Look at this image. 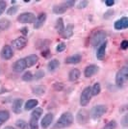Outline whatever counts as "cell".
I'll list each match as a JSON object with an SVG mask.
<instances>
[{"mask_svg":"<svg viewBox=\"0 0 128 129\" xmlns=\"http://www.w3.org/2000/svg\"><path fill=\"white\" fill-rule=\"evenodd\" d=\"M68 10V8L63 4H60V5H56L53 7V13L56 15H61V14H64Z\"/></svg>","mask_w":128,"mask_h":129,"instance_id":"cell-24","label":"cell"},{"mask_svg":"<svg viewBox=\"0 0 128 129\" xmlns=\"http://www.w3.org/2000/svg\"><path fill=\"white\" fill-rule=\"evenodd\" d=\"M128 79V67L124 66L117 71L116 75V84L117 86L121 87L125 84V82Z\"/></svg>","mask_w":128,"mask_h":129,"instance_id":"cell-2","label":"cell"},{"mask_svg":"<svg viewBox=\"0 0 128 129\" xmlns=\"http://www.w3.org/2000/svg\"><path fill=\"white\" fill-rule=\"evenodd\" d=\"M16 12H17V7H16V6H12L11 8L7 11V15L12 16V15H15Z\"/></svg>","mask_w":128,"mask_h":129,"instance_id":"cell-35","label":"cell"},{"mask_svg":"<svg viewBox=\"0 0 128 129\" xmlns=\"http://www.w3.org/2000/svg\"><path fill=\"white\" fill-rule=\"evenodd\" d=\"M107 112V107L105 105H102V104H99V105H96L94 107L91 108V117L92 118H101L102 116Z\"/></svg>","mask_w":128,"mask_h":129,"instance_id":"cell-5","label":"cell"},{"mask_svg":"<svg viewBox=\"0 0 128 129\" xmlns=\"http://www.w3.org/2000/svg\"><path fill=\"white\" fill-rule=\"evenodd\" d=\"M65 49H66V44H65L64 43H61L57 45L56 51H57V52H62V51H64Z\"/></svg>","mask_w":128,"mask_h":129,"instance_id":"cell-37","label":"cell"},{"mask_svg":"<svg viewBox=\"0 0 128 129\" xmlns=\"http://www.w3.org/2000/svg\"><path fill=\"white\" fill-rule=\"evenodd\" d=\"M4 129H16L15 127H13V126H6Z\"/></svg>","mask_w":128,"mask_h":129,"instance_id":"cell-44","label":"cell"},{"mask_svg":"<svg viewBox=\"0 0 128 129\" xmlns=\"http://www.w3.org/2000/svg\"><path fill=\"white\" fill-rule=\"evenodd\" d=\"M35 19H36V16L30 12L22 13L17 17V20L21 23H33L35 21Z\"/></svg>","mask_w":128,"mask_h":129,"instance_id":"cell-6","label":"cell"},{"mask_svg":"<svg viewBox=\"0 0 128 129\" xmlns=\"http://www.w3.org/2000/svg\"><path fill=\"white\" fill-rule=\"evenodd\" d=\"M24 60H25V63H26L27 68H31V67L35 66V64L38 63L39 57H38L36 54H31V55H29V56L25 57Z\"/></svg>","mask_w":128,"mask_h":129,"instance_id":"cell-16","label":"cell"},{"mask_svg":"<svg viewBox=\"0 0 128 129\" xmlns=\"http://www.w3.org/2000/svg\"><path fill=\"white\" fill-rule=\"evenodd\" d=\"M73 122V116L72 114L70 113V112H66L64 113L58 120L57 122H55V124L53 125L52 129H63V128H67L70 126Z\"/></svg>","mask_w":128,"mask_h":129,"instance_id":"cell-1","label":"cell"},{"mask_svg":"<svg viewBox=\"0 0 128 129\" xmlns=\"http://www.w3.org/2000/svg\"><path fill=\"white\" fill-rule=\"evenodd\" d=\"M10 25H11L10 20H8V19H6V18L0 19V32L8 30L9 27H10Z\"/></svg>","mask_w":128,"mask_h":129,"instance_id":"cell-26","label":"cell"},{"mask_svg":"<svg viewBox=\"0 0 128 129\" xmlns=\"http://www.w3.org/2000/svg\"><path fill=\"white\" fill-rule=\"evenodd\" d=\"M98 70H99V68L97 66H95V64H90V66H88L85 69L84 75L87 78H89V77H91V76H93L94 74H96L98 72Z\"/></svg>","mask_w":128,"mask_h":129,"instance_id":"cell-10","label":"cell"},{"mask_svg":"<svg viewBox=\"0 0 128 129\" xmlns=\"http://www.w3.org/2000/svg\"><path fill=\"white\" fill-rule=\"evenodd\" d=\"M74 30V27L72 24H69V25H67V27H65V30H64V33H63V36H64L65 39H70L72 37V35H73V31Z\"/></svg>","mask_w":128,"mask_h":129,"instance_id":"cell-20","label":"cell"},{"mask_svg":"<svg viewBox=\"0 0 128 129\" xmlns=\"http://www.w3.org/2000/svg\"><path fill=\"white\" fill-rule=\"evenodd\" d=\"M64 5L67 8H71V7H74L75 5V1H66L64 2Z\"/></svg>","mask_w":128,"mask_h":129,"instance_id":"cell-39","label":"cell"},{"mask_svg":"<svg viewBox=\"0 0 128 129\" xmlns=\"http://www.w3.org/2000/svg\"><path fill=\"white\" fill-rule=\"evenodd\" d=\"M27 44V39L24 37H18L16 40H14L12 42V45L13 47H15L17 50H20V49L24 48Z\"/></svg>","mask_w":128,"mask_h":129,"instance_id":"cell-8","label":"cell"},{"mask_svg":"<svg viewBox=\"0 0 128 129\" xmlns=\"http://www.w3.org/2000/svg\"><path fill=\"white\" fill-rule=\"evenodd\" d=\"M105 4H106L108 7H111V6H113L115 4V1H113V0H106V1H105Z\"/></svg>","mask_w":128,"mask_h":129,"instance_id":"cell-42","label":"cell"},{"mask_svg":"<svg viewBox=\"0 0 128 129\" xmlns=\"http://www.w3.org/2000/svg\"><path fill=\"white\" fill-rule=\"evenodd\" d=\"M89 119V113L86 110H80L77 114V121L80 124H84Z\"/></svg>","mask_w":128,"mask_h":129,"instance_id":"cell-13","label":"cell"},{"mask_svg":"<svg viewBox=\"0 0 128 129\" xmlns=\"http://www.w3.org/2000/svg\"><path fill=\"white\" fill-rule=\"evenodd\" d=\"M6 7H7V3L5 1H0V16L5 12Z\"/></svg>","mask_w":128,"mask_h":129,"instance_id":"cell-36","label":"cell"},{"mask_svg":"<svg viewBox=\"0 0 128 129\" xmlns=\"http://www.w3.org/2000/svg\"><path fill=\"white\" fill-rule=\"evenodd\" d=\"M34 79V76H33L32 72L31 71H26L23 75H22V80L25 81V82H30Z\"/></svg>","mask_w":128,"mask_h":129,"instance_id":"cell-33","label":"cell"},{"mask_svg":"<svg viewBox=\"0 0 128 129\" xmlns=\"http://www.w3.org/2000/svg\"><path fill=\"white\" fill-rule=\"evenodd\" d=\"M107 48V42L105 41L103 43H101L98 48H97V52H96V58L98 60H103L105 57V53H106Z\"/></svg>","mask_w":128,"mask_h":129,"instance_id":"cell-12","label":"cell"},{"mask_svg":"<svg viewBox=\"0 0 128 129\" xmlns=\"http://www.w3.org/2000/svg\"><path fill=\"white\" fill-rule=\"evenodd\" d=\"M0 56L3 60H10L14 56V50L12 48L11 45H5L1 49Z\"/></svg>","mask_w":128,"mask_h":129,"instance_id":"cell-7","label":"cell"},{"mask_svg":"<svg viewBox=\"0 0 128 129\" xmlns=\"http://www.w3.org/2000/svg\"><path fill=\"white\" fill-rule=\"evenodd\" d=\"M25 69H27V66L24 58L17 60L16 63L14 64V66H13V70L16 72H22Z\"/></svg>","mask_w":128,"mask_h":129,"instance_id":"cell-9","label":"cell"},{"mask_svg":"<svg viewBox=\"0 0 128 129\" xmlns=\"http://www.w3.org/2000/svg\"><path fill=\"white\" fill-rule=\"evenodd\" d=\"M88 4H89V2H88V1H80V2L78 3L77 8H78V9H83V8L87 7Z\"/></svg>","mask_w":128,"mask_h":129,"instance_id":"cell-38","label":"cell"},{"mask_svg":"<svg viewBox=\"0 0 128 129\" xmlns=\"http://www.w3.org/2000/svg\"><path fill=\"white\" fill-rule=\"evenodd\" d=\"M81 60H82V56L80 54H74V55H71L70 57H68L66 59V64H74L80 63Z\"/></svg>","mask_w":128,"mask_h":129,"instance_id":"cell-17","label":"cell"},{"mask_svg":"<svg viewBox=\"0 0 128 129\" xmlns=\"http://www.w3.org/2000/svg\"><path fill=\"white\" fill-rule=\"evenodd\" d=\"M122 125L123 126H127L128 125V123H127V116H124L123 117V118H122Z\"/></svg>","mask_w":128,"mask_h":129,"instance_id":"cell-43","label":"cell"},{"mask_svg":"<svg viewBox=\"0 0 128 129\" xmlns=\"http://www.w3.org/2000/svg\"><path fill=\"white\" fill-rule=\"evenodd\" d=\"M10 118V113L7 110H0V126L3 125Z\"/></svg>","mask_w":128,"mask_h":129,"instance_id":"cell-23","label":"cell"},{"mask_svg":"<svg viewBox=\"0 0 128 129\" xmlns=\"http://www.w3.org/2000/svg\"><path fill=\"white\" fill-rule=\"evenodd\" d=\"M59 67H60V62L56 59H53V60H51V61H49L47 64V69L50 72L55 71Z\"/></svg>","mask_w":128,"mask_h":129,"instance_id":"cell-21","label":"cell"},{"mask_svg":"<svg viewBox=\"0 0 128 129\" xmlns=\"http://www.w3.org/2000/svg\"><path fill=\"white\" fill-rule=\"evenodd\" d=\"M39 119L31 117L30 118V121H29V126H30V129H39Z\"/></svg>","mask_w":128,"mask_h":129,"instance_id":"cell-30","label":"cell"},{"mask_svg":"<svg viewBox=\"0 0 128 129\" xmlns=\"http://www.w3.org/2000/svg\"><path fill=\"white\" fill-rule=\"evenodd\" d=\"M120 47H121L123 50L127 49V47H128V41H126V40L122 41V42H121V44H120Z\"/></svg>","mask_w":128,"mask_h":129,"instance_id":"cell-41","label":"cell"},{"mask_svg":"<svg viewBox=\"0 0 128 129\" xmlns=\"http://www.w3.org/2000/svg\"><path fill=\"white\" fill-rule=\"evenodd\" d=\"M63 84L62 83H55L54 84V88H55V90H57V91H61V90H63Z\"/></svg>","mask_w":128,"mask_h":129,"instance_id":"cell-40","label":"cell"},{"mask_svg":"<svg viewBox=\"0 0 128 129\" xmlns=\"http://www.w3.org/2000/svg\"><path fill=\"white\" fill-rule=\"evenodd\" d=\"M106 41V33L104 31H97L95 32L91 39V43L92 46L96 47L97 45H100Z\"/></svg>","mask_w":128,"mask_h":129,"instance_id":"cell-3","label":"cell"},{"mask_svg":"<svg viewBox=\"0 0 128 129\" xmlns=\"http://www.w3.org/2000/svg\"><path fill=\"white\" fill-rule=\"evenodd\" d=\"M127 27H128V18L127 17H125V16L115 22V28H116L117 30L126 29Z\"/></svg>","mask_w":128,"mask_h":129,"instance_id":"cell-15","label":"cell"},{"mask_svg":"<svg viewBox=\"0 0 128 129\" xmlns=\"http://www.w3.org/2000/svg\"><path fill=\"white\" fill-rule=\"evenodd\" d=\"M23 105V99L21 98H16L13 102V111L16 114H19L21 112V108Z\"/></svg>","mask_w":128,"mask_h":129,"instance_id":"cell-18","label":"cell"},{"mask_svg":"<svg viewBox=\"0 0 128 129\" xmlns=\"http://www.w3.org/2000/svg\"><path fill=\"white\" fill-rule=\"evenodd\" d=\"M43 109L42 108H36L34 111L32 112V114H31V117H33V118H37V119H39V118L42 117V115H43Z\"/></svg>","mask_w":128,"mask_h":129,"instance_id":"cell-29","label":"cell"},{"mask_svg":"<svg viewBox=\"0 0 128 129\" xmlns=\"http://www.w3.org/2000/svg\"><path fill=\"white\" fill-rule=\"evenodd\" d=\"M16 125L18 129H27L28 128V124H27L26 121L23 120V119H18V120H16Z\"/></svg>","mask_w":128,"mask_h":129,"instance_id":"cell-31","label":"cell"},{"mask_svg":"<svg viewBox=\"0 0 128 129\" xmlns=\"http://www.w3.org/2000/svg\"><path fill=\"white\" fill-rule=\"evenodd\" d=\"M91 94L92 95H97L100 93L101 91V87H100V84L99 83H95L93 86L91 88Z\"/></svg>","mask_w":128,"mask_h":129,"instance_id":"cell-28","label":"cell"},{"mask_svg":"<svg viewBox=\"0 0 128 129\" xmlns=\"http://www.w3.org/2000/svg\"><path fill=\"white\" fill-rule=\"evenodd\" d=\"M43 76H44V71L43 70H38L37 72H36V74L34 76V79H36V80H40V79H42Z\"/></svg>","mask_w":128,"mask_h":129,"instance_id":"cell-34","label":"cell"},{"mask_svg":"<svg viewBox=\"0 0 128 129\" xmlns=\"http://www.w3.org/2000/svg\"><path fill=\"white\" fill-rule=\"evenodd\" d=\"M117 126V121H116V120H111V121L107 122L101 129H116Z\"/></svg>","mask_w":128,"mask_h":129,"instance_id":"cell-32","label":"cell"},{"mask_svg":"<svg viewBox=\"0 0 128 129\" xmlns=\"http://www.w3.org/2000/svg\"><path fill=\"white\" fill-rule=\"evenodd\" d=\"M55 29L57 30V32H58L59 34L63 35L64 30H65V25H64V20H63V18L60 17V18L57 19L56 24H55Z\"/></svg>","mask_w":128,"mask_h":129,"instance_id":"cell-22","label":"cell"},{"mask_svg":"<svg viewBox=\"0 0 128 129\" xmlns=\"http://www.w3.org/2000/svg\"><path fill=\"white\" fill-rule=\"evenodd\" d=\"M45 92V87L44 86H36L33 88V93L37 95H42Z\"/></svg>","mask_w":128,"mask_h":129,"instance_id":"cell-27","label":"cell"},{"mask_svg":"<svg viewBox=\"0 0 128 129\" xmlns=\"http://www.w3.org/2000/svg\"><path fill=\"white\" fill-rule=\"evenodd\" d=\"M45 20H46V14H44V13L41 14V15L35 19V21H34V28H35V29L41 28V27L44 24Z\"/></svg>","mask_w":128,"mask_h":129,"instance_id":"cell-14","label":"cell"},{"mask_svg":"<svg viewBox=\"0 0 128 129\" xmlns=\"http://www.w3.org/2000/svg\"><path fill=\"white\" fill-rule=\"evenodd\" d=\"M80 76H81L80 70H77V69H73V70H70V73H69V79H70V81L74 82V81L78 80L80 78Z\"/></svg>","mask_w":128,"mask_h":129,"instance_id":"cell-19","label":"cell"},{"mask_svg":"<svg viewBox=\"0 0 128 129\" xmlns=\"http://www.w3.org/2000/svg\"><path fill=\"white\" fill-rule=\"evenodd\" d=\"M53 118H54L53 114H51V113L46 114L43 118V119H42V127H43V129L48 128V127L51 125V123H52Z\"/></svg>","mask_w":128,"mask_h":129,"instance_id":"cell-11","label":"cell"},{"mask_svg":"<svg viewBox=\"0 0 128 129\" xmlns=\"http://www.w3.org/2000/svg\"><path fill=\"white\" fill-rule=\"evenodd\" d=\"M91 96H92V94H91V87H87L85 88L83 91H82V93H81V96H80V105L82 107H85L87 106L90 101H91Z\"/></svg>","mask_w":128,"mask_h":129,"instance_id":"cell-4","label":"cell"},{"mask_svg":"<svg viewBox=\"0 0 128 129\" xmlns=\"http://www.w3.org/2000/svg\"><path fill=\"white\" fill-rule=\"evenodd\" d=\"M39 104V101L37 99H29L26 103H25V110L26 111H29V110H32L34 108H36Z\"/></svg>","mask_w":128,"mask_h":129,"instance_id":"cell-25","label":"cell"}]
</instances>
